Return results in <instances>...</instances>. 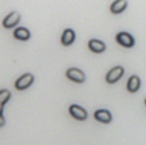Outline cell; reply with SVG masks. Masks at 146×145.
<instances>
[{"instance_id":"1","label":"cell","mask_w":146,"mask_h":145,"mask_svg":"<svg viewBox=\"0 0 146 145\" xmlns=\"http://www.w3.org/2000/svg\"><path fill=\"white\" fill-rule=\"evenodd\" d=\"M33 81H35V77H33L32 73H25L14 82V86L17 90H21V91H22V90L28 89V87L33 84Z\"/></svg>"},{"instance_id":"2","label":"cell","mask_w":146,"mask_h":145,"mask_svg":"<svg viewBox=\"0 0 146 145\" xmlns=\"http://www.w3.org/2000/svg\"><path fill=\"white\" fill-rule=\"evenodd\" d=\"M123 74H124V68L122 66H117V67H114V68H111L110 71L106 73L105 81L108 82V84H115V82H118L119 80L122 78Z\"/></svg>"},{"instance_id":"3","label":"cell","mask_w":146,"mask_h":145,"mask_svg":"<svg viewBox=\"0 0 146 145\" xmlns=\"http://www.w3.org/2000/svg\"><path fill=\"white\" fill-rule=\"evenodd\" d=\"M66 76L67 78H69L71 81L76 82V84H83L86 80V76L81 69L76 68V67H72V68H68L66 71Z\"/></svg>"},{"instance_id":"4","label":"cell","mask_w":146,"mask_h":145,"mask_svg":"<svg viewBox=\"0 0 146 145\" xmlns=\"http://www.w3.org/2000/svg\"><path fill=\"white\" fill-rule=\"evenodd\" d=\"M21 21V14L18 12H10L8 15H5V18L3 19V27L4 28H14L15 26H18Z\"/></svg>"},{"instance_id":"5","label":"cell","mask_w":146,"mask_h":145,"mask_svg":"<svg viewBox=\"0 0 146 145\" xmlns=\"http://www.w3.org/2000/svg\"><path fill=\"white\" fill-rule=\"evenodd\" d=\"M115 40L119 45L124 46V48H132L135 45V39L132 35H129L128 32H119L117 33Z\"/></svg>"},{"instance_id":"6","label":"cell","mask_w":146,"mask_h":145,"mask_svg":"<svg viewBox=\"0 0 146 145\" xmlns=\"http://www.w3.org/2000/svg\"><path fill=\"white\" fill-rule=\"evenodd\" d=\"M10 96H12V94H10L9 90H7V89L0 90V127H3L5 123L4 116H3V108L8 103V100L10 99Z\"/></svg>"},{"instance_id":"7","label":"cell","mask_w":146,"mask_h":145,"mask_svg":"<svg viewBox=\"0 0 146 145\" xmlns=\"http://www.w3.org/2000/svg\"><path fill=\"white\" fill-rule=\"evenodd\" d=\"M69 113H71V116L73 118H76L78 121H85L87 118V112L77 104H72L69 107Z\"/></svg>"},{"instance_id":"8","label":"cell","mask_w":146,"mask_h":145,"mask_svg":"<svg viewBox=\"0 0 146 145\" xmlns=\"http://www.w3.org/2000/svg\"><path fill=\"white\" fill-rule=\"evenodd\" d=\"M88 49H90L92 53L95 54H100V53H104L106 49L105 44L103 43L101 40H98V39H91L90 41H88Z\"/></svg>"},{"instance_id":"9","label":"cell","mask_w":146,"mask_h":145,"mask_svg":"<svg viewBox=\"0 0 146 145\" xmlns=\"http://www.w3.org/2000/svg\"><path fill=\"white\" fill-rule=\"evenodd\" d=\"M74 39H76V33L72 28H66L62 33V37H60V43L62 45L64 46H69L74 43Z\"/></svg>"},{"instance_id":"10","label":"cell","mask_w":146,"mask_h":145,"mask_svg":"<svg viewBox=\"0 0 146 145\" xmlns=\"http://www.w3.org/2000/svg\"><path fill=\"white\" fill-rule=\"evenodd\" d=\"M94 117H95L96 121L101 123H110L111 122V114L109 110L106 109H98L95 113H94Z\"/></svg>"},{"instance_id":"11","label":"cell","mask_w":146,"mask_h":145,"mask_svg":"<svg viewBox=\"0 0 146 145\" xmlns=\"http://www.w3.org/2000/svg\"><path fill=\"white\" fill-rule=\"evenodd\" d=\"M128 5L127 0H114L110 5V12L113 14H121L122 12H124Z\"/></svg>"},{"instance_id":"12","label":"cell","mask_w":146,"mask_h":145,"mask_svg":"<svg viewBox=\"0 0 146 145\" xmlns=\"http://www.w3.org/2000/svg\"><path fill=\"white\" fill-rule=\"evenodd\" d=\"M140 86H141V80H140V77L136 76V74L131 76L128 78V81H127V90H128L129 92H137Z\"/></svg>"},{"instance_id":"13","label":"cell","mask_w":146,"mask_h":145,"mask_svg":"<svg viewBox=\"0 0 146 145\" xmlns=\"http://www.w3.org/2000/svg\"><path fill=\"white\" fill-rule=\"evenodd\" d=\"M13 36H14V39H17V40H19V41H27V40H30V37H31V32L28 31V28H26V27H18L14 30Z\"/></svg>"},{"instance_id":"14","label":"cell","mask_w":146,"mask_h":145,"mask_svg":"<svg viewBox=\"0 0 146 145\" xmlns=\"http://www.w3.org/2000/svg\"><path fill=\"white\" fill-rule=\"evenodd\" d=\"M145 104H146V99H145Z\"/></svg>"}]
</instances>
